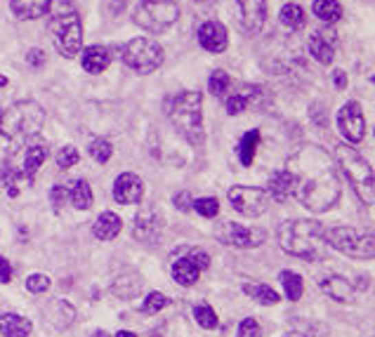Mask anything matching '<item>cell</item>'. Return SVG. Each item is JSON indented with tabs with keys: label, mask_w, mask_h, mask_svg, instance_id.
<instances>
[{
	"label": "cell",
	"mask_w": 375,
	"mask_h": 337,
	"mask_svg": "<svg viewBox=\"0 0 375 337\" xmlns=\"http://www.w3.org/2000/svg\"><path fill=\"white\" fill-rule=\"evenodd\" d=\"M217 239L222 243H227L231 248H241V250H248V248H257L262 246L267 234L262 229H248V226H241L236 222H224L217 226Z\"/></svg>",
	"instance_id": "10"
},
{
	"label": "cell",
	"mask_w": 375,
	"mask_h": 337,
	"mask_svg": "<svg viewBox=\"0 0 375 337\" xmlns=\"http://www.w3.org/2000/svg\"><path fill=\"white\" fill-rule=\"evenodd\" d=\"M26 288L31 292H45L50 290V279L45 274H31L29 279H26Z\"/></svg>",
	"instance_id": "40"
},
{
	"label": "cell",
	"mask_w": 375,
	"mask_h": 337,
	"mask_svg": "<svg viewBox=\"0 0 375 337\" xmlns=\"http://www.w3.org/2000/svg\"><path fill=\"white\" fill-rule=\"evenodd\" d=\"M81 161V156H78V149L76 146H62L59 149V153H57V165L59 168H74L76 163Z\"/></svg>",
	"instance_id": "37"
},
{
	"label": "cell",
	"mask_w": 375,
	"mask_h": 337,
	"mask_svg": "<svg viewBox=\"0 0 375 337\" xmlns=\"http://www.w3.org/2000/svg\"><path fill=\"white\" fill-rule=\"evenodd\" d=\"M248 109V97L244 92H239V95H231L227 99V113L229 116H239L241 111H246Z\"/></svg>",
	"instance_id": "39"
},
{
	"label": "cell",
	"mask_w": 375,
	"mask_h": 337,
	"mask_svg": "<svg viewBox=\"0 0 375 337\" xmlns=\"http://www.w3.org/2000/svg\"><path fill=\"white\" fill-rule=\"evenodd\" d=\"M244 292H246V295H250L255 302L267 305V307H272V305H277V302H279V292L274 288H269V285H264V283H246Z\"/></svg>",
	"instance_id": "29"
},
{
	"label": "cell",
	"mask_w": 375,
	"mask_h": 337,
	"mask_svg": "<svg viewBox=\"0 0 375 337\" xmlns=\"http://www.w3.org/2000/svg\"><path fill=\"white\" fill-rule=\"evenodd\" d=\"M163 234V217L153 206H147L140 210L135 219V239L140 243H149V246H156L161 241Z\"/></svg>",
	"instance_id": "12"
},
{
	"label": "cell",
	"mask_w": 375,
	"mask_h": 337,
	"mask_svg": "<svg viewBox=\"0 0 375 337\" xmlns=\"http://www.w3.org/2000/svg\"><path fill=\"white\" fill-rule=\"evenodd\" d=\"M281 283H283L286 297H288L290 302H297L302 297L305 283H302V279L295 272H281Z\"/></svg>",
	"instance_id": "30"
},
{
	"label": "cell",
	"mask_w": 375,
	"mask_h": 337,
	"mask_svg": "<svg viewBox=\"0 0 375 337\" xmlns=\"http://www.w3.org/2000/svg\"><path fill=\"white\" fill-rule=\"evenodd\" d=\"M281 21H283V26H288V29H302V26H305V12H302L300 5L290 3L281 10Z\"/></svg>",
	"instance_id": "31"
},
{
	"label": "cell",
	"mask_w": 375,
	"mask_h": 337,
	"mask_svg": "<svg viewBox=\"0 0 375 337\" xmlns=\"http://www.w3.org/2000/svg\"><path fill=\"white\" fill-rule=\"evenodd\" d=\"M168 305V300H165V295H161V292H149L147 295V300L142 302V314H149V316H151V314H158L161 312V309Z\"/></svg>",
	"instance_id": "36"
},
{
	"label": "cell",
	"mask_w": 375,
	"mask_h": 337,
	"mask_svg": "<svg viewBox=\"0 0 375 337\" xmlns=\"http://www.w3.org/2000/svg\"><path fill=\"white\" fill-rule=\"evenodd\" d=\"M26 64L29 66H33V69H41L43 64H45V52L43 50H31L29 52V57H26Z\"/></svg>",
	"instance_id": "44"
},
{
	"label": "cell",
	"mask_w": 375,
	"mask_h": 337,
	"mask_svg": "<svg viewBox=\"0 0 375 337\" xmlns=\"http://www.w3.org/2000/svg\"><path fill=\"white\" fill-rule=\"evenodd\" d=\"M229 74H224V71H213L211 78H208V90L213 92L215 97H222L224 92L229 90Z\"/></svg>",
	"instance_id": "33"
},
{
	"label": "cell",
	"mask_w": 375,
	"mask_h": 337,
	"mask_svg": "<svg viewBox=\"0 0 375 337\" xmlns=\"http://www.w3.org/2000/svg\"><path fill=\"white\" fill-rule=\"evenodd\" d=\"M267 196L279 203H286L288 198L295 196V180L286 168L272 175V180H269L267 184Z\"/></svg>",
	"instance_id": "17"
},
{
	"label": "cell",
	"mask_w": 375,
	"mask_h": 337,
	"mask_svg": "<svg viewBox=\"0 0 375 337\" xmlns=\"http://www.w3.org/2000/svg\"><path fill=\"white\" fill-rule=\"evenodd\" d=\"M142 193H144V184H142L140 177L132 173L118 175V180L114 182V198L118 203H123V206L142 201Z\"/></svg>",
	"instance_id": "15"
},
{
	"label": "cell",
	"mask_w": 375,
	"mask_h": 337,
	"mask_svg": "<svg viewBox=\"0 0 375 337\" xmlns=\"http://www.w3.org/2000/svg\"><path fill=\"white\" fill-rule=\"evenodd\" d=\"M198 43H201L203 50H208L213 54L224 52L229 45V36L224 24H219V21H206V24H201V29H198Z\"/></svg>",
	"instance_id": "14"
},
{
	"label": "cell",
	"mask_w": 375,
	"mask_h": 337,
	"mask_svg": "<svg viewBox=\"0 0 375 337\" xmlns=\"http://www.w3.org/2000/svg\"><path fill=\"white\" fill-rule=\"evenodd\" d=\"M149 337H161V335H158V333H151V335H149Z\"/></svg>",
	"instance_id": "50"
},
{
	"label": "cell",
	"mask_w": 375,
	"mask_h": 337,
	"mask_svg": "<svg viewBox=\"0 0 375 337\" xmlns=\"http://www.w3.org/2000/svg\"><path fill=\"white\" fill-rule=\"evenodd\" d=\"M239 337H260V323L255 318H244L239 325Z\"/></svg>",
	"instance_id": "41"
},
{
	"label": "cell",
	"mask_w": 375,
	"mask_h": 337,
	"mask_svg": "<svg viewBox=\"0 0 375 337\" xmlns=\"http://www.w3.org/2000/svg\"><path fill=\"white\" fill-rule=\"evenodd\" d=\"M50 203H52L54 210H62L66 203H69V189L62 184L52 186V191H50Z\"/></svg>",
	"instance_id": "38"
},
{
	"label": "cell",
	"mask_w": 375,
	"mask_h": 337,
	"mask_svg": "<svg viewBox=\"0 0 375 337\" xmlns=\"http://www.w3.org/2000/svg\"><path fill=\"white\" fill-rule=\"evenodd\" d=\"M279 246L288 255L317 262L326 257V229L317 219H288L279 226Z\"/></svg>",
	"instance_id": "2"
},
{
	"label": "cell",
	"mask_w": 375,
	"mask_h": 337,
	"mask_svg": "<svg viewBox=\"0 0 375 337\" xmlns=\"http://www.w3.org/2000/svg\"><path fill=\"white\" fill-rule=\"evenodd\" d=\"M52 0H10V8L19 19H36L50 10Z\"/></svg>",
	"instance_id": "23"
},
{
	"label": "cell",
	"mask_w": 375,
	"mask_h": 337,
	"mask_svg": "<svg viewBox=\"0 0 375 337\" xmlns=\"http://www.w3.org/2000/svg\"><path fill=\"white\" fill-rule=\"evenodd\" d=\"M120 52H123V64L137 74H151L163 64V47L151 38H135L120 47Z\"/></svg>",
	"instance_id": "8"
},
{
	"label": "cell",
	"mask_w": 375,
	"mask_h": 337,
	"mask_svg": "<svg viewBox=\"0 0 375 337\" xmlns=\"http://www.w3.org/2000/svg\"><path fill=\"white\" fill-rule=\"evenodd\" d=\"M191 196H189V191H180L178 196H175V208L182 210V213H189L191 210Z\"/></svg>",
	"instance_id": "43"
},
{
	"label": "cell",
	"mask_w": 375,
	"mask_h": 337,
	"mask_svg": "<svg viewBox=\"0 0 375 337\" xmlns=\"http://www.w3.org/2000/svg\"><path fill=\"white\" fill-rule=\"evenodd\" d=\"M321 290L338 302H354V292H356L354 283L343 279V276H328V279H323Z\"/></svg>",
	"instance_id": "19"
},
{
	"label": "cell",
	"mask_w": 375,
	"mask_h": 337,
	"mask_svg": "<svg viewBox=\"0 0 375 337\" xmlns=\"http://www.w3.org/2000/svg\"><path fill=\"white\" fill-rule=\"evenodd\" d=\"M310 54L317 62L321 64H330L335 57V38L333 33H323V31H317L312 33L310 38Z\"/></svg>",
	"instance_id": "18"
},
{
	"label": "cell",
	"mask_w": 375,
	"mask_h": 337,
	"mask_svg": "<svg viewBox=\"0 0 375 337\" xmlns=\"http://www.w3.org/2000/svg\"><path fill=\"white\" fill-rule=\"evenodd\" d=\"M257 144H260V130H250V132H246V135L241 137L239 158H241V163H244L246 168H248V165H253V161H255Z\"/></svg>",
	"instance_id": "28"
},
{
	"label": "cell",
	"mask_w": 375,
	"mask_h": 337,
	"mask_svg": "<svg viewBox=\"0 0 375 337\" xmlns=\"http://www.w3.org/2000/svg\"><path fill=\"white\" fill-rule=\"evenodd\" d=\"M335 161H338L340 170L345 173V177L350 180V184L354 186L356 196L363 203H373L375 201V173L368 165L366 158L361 156L356 149H352L350 144H340L335 149Z\"/></svg>",
	"instance_id": "5"
},
{
	"label": "cell",
	"mask_w": 375,
	"mask_h": 337,
	"mask_svg": "<svg viewBox=\"0 0 375 337\" xmlns=\"http://www.w3.org/2000/svg\"><path fill=\"white\" fill-rule=\"evenodd\" d=\"M0 125H3V111H0Z\"/></svg>",
	"instance_id": "51"
},
{
	"label": "cell",
	"mask_w": 375,
	"mask_h": 337,
	"mask_svg": "<svg viewBox=\"0 0 375 337\" xmlns=\"http://www.w3.org/2000/svg\"><path fill=\"white\" fill-rule=\"evenodd\" d=\"M333 83H335V87H340V90H343V87L347 85V76L343 74V71H335V74H333Z\"/></svg>",
	"instance_id": "46"
},
{
	"label": "cell",
	"mask_w": 375,
	"mask_h": 337,
	"mask_svg": "<svg viewBox=\"0 0 375 337\" xmlns=\"http://www.w3.org/2000/svg\"><path fill=\"white\" fill-rule=\"evenodd\" d=\"M194 318H196V323L201 325V328H206V330H213V328H217V314L213 312V307L211 305H196L194 307Z\"/></svg>",
	"instance_id": "32"
},
{
	"label": "cell",
	"mask_w": 375,
	"mask_h": 337,
	"mask_svg": "<svg viewBox=\"0 0 375 337\" xmlns=\"http://www.w3.org/2000/svg\"><path fill=\"white\" fill-rule=\"evenodd\" d=\"M229 203L236 213L246 215V217H260L269 208V196L267 191L257 189V186H231Z\"/></svg>",
	"instance_id": "9"
},
{
	"label": "cell",
	"mask_w": 375,
	"mask_h": 337,
	"mask_svg": "<svg viewBox=\"0 0 375 337\" xmlns=\"http://www.w3.org/2000/svg\"><path fill=\"white\" fill-rule=\"evenodd\" d=\"M10 279H12V264L0 255V283H10Z\"/></svg>",
	"instance_id": "45"
},
{
	"label": "cell",
	"mask_w": 375,
	"mask_h": 337,
	"mask_svg": "<svg viewBox=\"0 0 375 337\" xmlns=\"http://www.w3.org/2000/svg\"><path fill=\"white\" fill-rule=\"evenodd\" d=\"M66 189H69V201L74 203L78 210H87L92 206V189H90V184H87L85 180L71 182Z\"/></svg>",
	"instance_id": "26"
},
{
	"label": "cell",
	"mask_w": 375,
	"mask_h": 337,
	"mask_svg": "<svg viewBox=\"0 0 375 337\" xmlns=\"http://www.w3.org/2000/svg\"><path fill=\"white\" fill-rule=\"evenodd\" d=\"M283 337H305V335H300V333H288V335H283Z\"/></svg>",
	"instance_id": "49"
},
{
	"label": "cell",
	"mask_w": 375,
	"mask_h": 337,
	"mask_svg": "<svg viewBox=\"0 0 375 337\" xmlns=\"http://www.w3.org/2000/svg\"><path fill=\"white\" fill-rule=\"evenodd\" d=\"M338 128L343 132V137L350 144H356V142L363 140L366 135V118H363V111L356 102H347L343 109L338 111Z\"/></svg>",
	"instance_id": "11"
},
{
	"label": "cell",
	"mask_w": 375,
	"mask_h": 337,
	"mask_svg": "<svg viewBox=\"0 0 375 337\" xmlns=\"http://www.w3.org/2000/svg\"><path fill=\"white\" fill-rule=\"evenodd\" d=\"M191 208H194L201 217H217V213H219L217 198H196V201L191 203Z\"/></svg>",
	"instance_id": "35"
},
{
	"label": "cell",
	"mask_w": 375,
	"mask_h": 337,
	"mask_svg": "<svg viewBox=\"0 0 375 337\" xmlns=\"http://www.w3.org/2000/svg\"><path fill=\"white\" fill-rule=\"evenodd\" d=\"M326 241L330 248L354 259H373L375 257V236L356 231L352 226H335L326 231Z\"/></svg>",
	"instance_id": "7"
},
{
	"label": "cell",
	"mask_w": 375,
	"mask_h": 337,
	"mask_svg": "<svg viewBox=\"0 0 375 337\" xmlns=\"http://www.w3.org/2000/svg\"><path fill=\"white\" fill-rule=\"evenodd\" d=\"M198 276H201V269H198L189 257H180L178 262L173 264V279L178 281L180 285H184V288L194 285Z\"/></svg>",
	"instance_id": "25"
},
{
	"label": "cell",
	"mask_w": 375,
	"mask_h": 337,
	"mask_svg": "<svg viewBox=\"0 0 375 337\" xmlns=\"http://www.w3.org/2000/svg\"><path fill=\"white\" fill-rule=\"evenodd\" d=\"M33 323L21 314H0V335L3 337H29Z\"/></svg>",
	"instance_id": "20"
},
{
	"label": "cell",
	"mask_w": 375,
	"mask_h": 337,
	"mask_svg": "<svg viewBox=\"0 0 375 337\" xmlns=\"http://www.w3.org/2000/svg\"><path fill=\"white\" fill-rule=\"evenodd\" d=\"M90 156L97 163H109V158L114 156V149L107 140H92L90 142Z\"/></svg>",
	"instance_id": "34"
},
{
	"label": "cell",
	"mask_w": 375,
	"mask_h": 337,
	"mask_svg": "<svg viewBox=\"0 0 375 337\" xmlns=\"http://www.w3.org/2000/svg\"><path fill=\"white\" fill-rule=\"evenodd\" d=\"M236 8H239V21L246 31H262L267 19V0H236Z\"/></svg>",
	"instance_id": "13"
},
{
	"label": "cell",
	"mask_w": 375,
	"mask_h": 337,
	"mask_svg": "<svg viewBox=\"0 0 375 337\" xmlns=\"http://www.w3.org/2000/svg\"><path fill=\"white\" fill-rule=\"evenodd\" d=\"M198 3H203V0H198Z\"/></svg>",
	"instance_id": "52"
},
{
	"label": "cell",
	"mask_w": 375,
	"mask_h": 337,
	"mask_svg": "<svg viewBox=\"0 0 375 337\" xmlns=\"http://www.w3.org/2000/svg\"><path fill=\"white\" fill-rule=\"evenodd\" d=\"M178 0H142L135 8V24L149 33H163L178 21Z\"/></svg>",
	"instance_id": "6"
},
{
	"label": "cell",
	"mask_w": 375,
	"mask_h": 337,
	"mask_svg": "<svg viewBox=\"0 0 375 337\" xmlns=\"http://www.w3.org/2000/svg\"><path fill=\"white\" fill-rule=\"evenodd\" d=\"M373 83H375V78H373Z\"/></svg>",
	"instance_id": "53"
},
{
	"label": "cell",
	"mask_w": 375,
	"mask_h": 337,
	"mask_svg": "<svg viewBox=\"0 0 375 337\" xmlns=\"http://www.w3.org/2000/svg\"><path fill=\"white\" fill-rule=\"evenodd\" d=\"M111 290L116 297H120V300H132V297H137L142 292V276L135 272L118 276V279L114 281Z\"/></svg>",
	"instance_id": "21"
},
{
	"label": "cell",
	"mask_w": 375,
	"mask_h": 337,
	"mask_svg": "<svg viewBox=\"0 0 375 337\" xmlns=\"http://www.w3.org/2000/svg\"><path fill=\"white\" fill-rule=\"evenodd\" d=\"M116 337H137V335H135V333H130V330H120V333L116 335Z\"/></svg>",
	"instance_id": "47"
},
{
	"label": "cell",
	"mask_w": 375,
	"mask_h": 337,
	"mask_svg": "<svg viewBox=\"0 0 375 337\" xmlns=\"http://www.w3.org/2000/svg\"><path fill=\"white\" fill-rule=\"evenodd\" d=\"M45 158H47V144L33 137L31 142H26L24 158H21V165H17V168H19L26 177H31V180H33L36 173H38V168L45 163Z\"/></svg>",
	"instance_id": "16"
},
{
	"label": "cell",
	"mask_w": 375,
	"mask_h": 337,
	"mask_svg": "<svg viewBox=\"0 0 375 337\" xmlns=\"http://www.w3.org/2000/svg\"><path fill=\"white\" fill-rule=\"evenodd\" d=\"M92 234L99 241H111L120 234V217L116 213H102L97 217L95 226H92Z\"/></svg>",
	"instance_id": "24"
},
{
	"label": "cell",
	"mask_w": 375,
	"mask_h": 337,
	"mask_svg": "<svg viewBox=\"0 0 375 337\" xmlns=\"http://www.w3.org/2000/svg\"><path fill=\"white\" fill-rule=\"evenodd\" d=\"M312 10L314 14L321 21H326V24H335V21L343 17V5H340L338 0H314Z\"/></svg>",
	"instance_id": "27"
},
{
	"label": "cell",
	"mask_w": 375,
	"mask_h": 337,
	"mask_svg": "<svg viewBox=\"0 0 375 337\" xmlns=\"http://www.w3.org/2000/svg\"><path fill=\"white\" fill-rule=\"evenodd\" d=\"M203 97L196 90L180 92L175 97L165 99V113L175 130L184 137L189 144H203L206 142V130H203Z\"/></svg>",
	"instance_id": "3"
},
{
	"label": "cell",
	"mask_w": 375,
	"mask_h": 337,
	"mask_svg": "<svg viewBox=\"0 0 375 337\" xmlns=\"http://www.w3.org/2000/svg\"><path fill=\"white\" fill-rule=\"evenodd\" d=\"M109 62H111V54L102 45H92L83 52V69H85L87 74H102L109 66Z\"/></svg>",
	"instance_id": "22"
},
{
	"label": "cell",
	"mask_w": 375,
	"mask_h": 337,
	"mask_svg": "<svg viewBox=\"0 0 375 337\" xmlns=\"http://www.w3.org/2000/svg\"><path fill=\"white\" fill-rule=\"evenodd\" d=\"M92 337H109V333H104V330H97V333L92 335Z\"/></svg>",
	"instance_id": "48"
},
{
	"label": "cell",
	"mask_w": 375,
	"mask_h": 337,
	"mask_svg": "<svg viewBox=\"0 0 375 337\" xmlns=\"http://www.w3.org/2000/svg\"><path fill=\"white\" fill-rule=\"evenodd\" d=\"M50 33L54 38V47L64 57H76L83 45L81 17L71 0H52L50 3Z\"/></svg>",
	"instance_id": "4"
},
{
	"label": "cell",
	"mask_w": 375,
	"mask_h": 337,
	"mask_svg": "<svg viewBox=\"0 0 375 337\" xmlns=\"http://www.w3.org/2000/svg\"><path fill=\"white\" fill-rule=\"evenodd\" d=\"M186 257H189L191 262H194L196 267L201 269V272H203V269H208V267H211V257H208V252H203V250H191Z\"/></svg>",
	"instance_id": "42"
},
{
	"label": "cell",
	"mask_w": 375,
	"mask_h": 337,
	"mask_svg": "<svg viewBox=\"0 0 375 337\" xmlns=\"http://www.w3.org/2000/svg\"><path fill=\"white\" fill-rule=\"evenodd\" d=\"M295 180V196L312 213H326L340 198V180L333 158L321 146L297 149L286 165Z\"/></svg>",
	"instance_id": "1"
}]
</instances>
